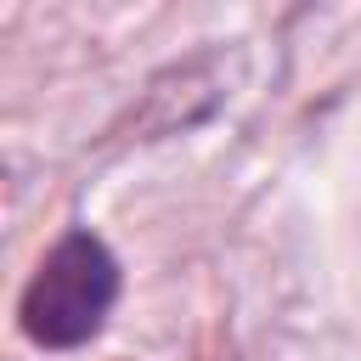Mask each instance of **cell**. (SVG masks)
<instances>
[{"label":"cell","mask_w":361,"mask_h":361,"mask_svg":"<svg viewBox=\"0 0 361 361\" xmlns=\"http://www.w3.org/2000/svg\"><path fill=\"white\" fill-rule=\"evenodd\" d=\"M113 305H118V259L96 231L73 226L34 265L17 299V327L39 350H79L102 333Z\"/></svg>","instance_id":"cell-1"}]
</instances>
